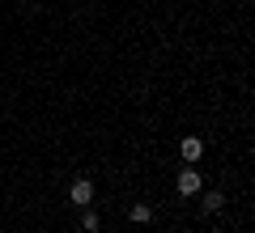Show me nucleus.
Listing matches in <instances>:
<instances>
[{"instance_id":"nucleus-1","label":"nucleus","mask_w":255,"mask_h":233,"mask_svg":"<svg viewBox=\"0 0 255 233\" xmlns=\"http://www.w3.org/2000/svg\"><path fill=\"white\" fill-rule=\"evenodd\" d=\"M174 187H179V195H200V187H204V178H200V170L196 165H187V170H179V178H174Z\"/></svg>"},{"instance_id":"nucleus-6","label":"nucleus","mask_w":255,"mask_h":233,"mask_svg":"<svg viewBox=\"0 0 255 233\" xmlns=\"http://www.w3.org/2000/svg\"><path fill=\"white\" fill-rule=\"evenodd\" d=\"M81 225H85V233H98V212H90V208H85V216H81Z\"/></svg>"},{"instance_id":"nucleus-2","label":"nucleus","mask_w":255,"mask_h":233,"mask_svg":"<svg viewBox=\"0 0 255 233\" xmlns=\"http://www.w3.org/2000/svg\"><path fill=\"white\" fill-rule=\"evenodd\" d=\"M179 153H183V161H187V165H196V161L204 157V140H200V136H183V140H179Z\"/></svg>"},{"instance_id":"nucleus-5","label":"nucleus","mask_w":255,"mask_h":233,"mask_svg":"<svg viewBox=\"0 0 255 233\" xmlns=\"http://www.w3.org/2000/svg\"><path fill=\"white\" fill-rule=\"evenodd\" d=\"M128 216H132L136 225H145V221H153V208H149V204H132V212H128Z\"/></svg>"},{"instance_id":"nucleus-4","label":"nucleus","mask_w":255,"mask_h":233,"mask_svg":"<svg viewBox=\"0 0 255 233\" xmlns=\"http://www.w3.org/2000/svg\"><path fill=\"white\" fill-rule=\"evenodd\" d=\"M221 204H226V195H221V191H209V195L200 199V208H204V212H221Z\"/></svg>"},{"instance_id":"nucleus-3","label":"nucleus","mask_w":255,"mask_h":233,"mask_svg":"<svg viewBox=\"0 0 255 233\" xmlns=\"http://www.w3.org/2000/svg\"><path fill=\"white\" fill-rule=\"evenodd\" d=\"M68 199L81 204V208H90V204H94V182H90V178H77L73 187H68Z\"/></svg>"}]
</instances>
